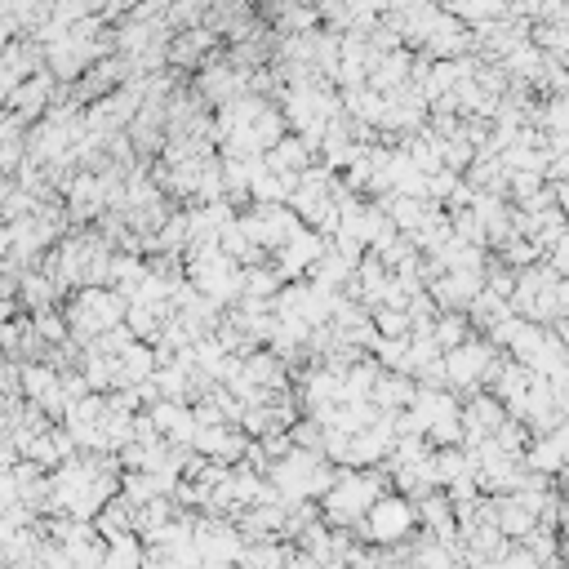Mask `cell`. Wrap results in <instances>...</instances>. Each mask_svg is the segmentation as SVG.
Here are the masks:
<instances>
[{
	"label": "cell",
	"instance_id": "9c48e42d",
	"mask_svg": "<svg viewBox=\"0 0 569 569\" xmlns=\"http://www.w3.org/2000/svg\"><path fill=\"white\" fill-rule=\"evenodd\" d=\"M432 338L445 347V352H449V347L463 343V338H467V321H463V312H445V316H436Z\"/></svg>",
	"mask_w": 569,
	"mask_h": 569
},
{
	"label": "cell",
	"instance_id": "52a82bcc",
	"mask_svg": "<svg viewBox=\"0 0 569 569\" xmlns=\"http://www.w3.org/2000/svg\"><path fill=\"white\" fill-rule=\"evenodd\" d=\"M209 41H214V36H209L205 27H196V32L178 36V41L169 45V58H174V63H183V67H187V63H196V58L205 54V49H209Z\"/></svg>",
	"mask_w": 569,
	"mask_h": 569
},
{
	"label": "cell",
	"instance_id": "7c38bea8",
	"mask_svg": "<svg viewBox=\"0 0 569 569\" xmlns=\"http://www.w3.org/2000/svg\"><path fill=\"white\" fill-rule=\"evenodd\" d=\"M556 205H561V214L569 218V178H561V183H556Z\"/></svg>",
	"mask_w": 569,
	"mask_h": 569
},
{
	"label": "cell",
	"instance_id": "ba28073f",
	"mask_svg": "<svg viewBox=\"0 0 569 569\" xmlns=\"http://www.w3.org/2000/svg\"><path fill=\"white\" fill-rule=\"evenodd\" d=\"M543 125H547V134H552V147H569V98L547 103Z\"/></svg>",
	"mask_w": 569,
	"mask_h": 569
},
{
	"label": "cell",
	"instance_id": "30bf717a",
	"mask_svg": "<svg viewBox=\"0 0 569 569\" xmlns=\"http://www.w3.org/2000/svg\"><path fill=\"white\" fill-rule=\"evenodd\" d=\"M209 5H214V0H174V5H169V23H196V18H205L209 14Z\"/></svg>",
	"mask_w": 569,
	"mask_h": 569
},
{
	"label": "cell",
	"instance_id": "6da1fadb",
	"mask_svg": "<svg viewBox=\"0 0 569 569\" xmlns=\"http://www.w3.org/2000/svg\"><path fill=\"white\" fill-rule=\"evenodd\" d=\"M125 312H129V298L121 289H103V285H81L67 307V329H72L76 343H94L98 334L107 329L125 325Z\"/></svg>",
	"mask_w": 569,
	"mask_h": 569
},
{
	"label": "cell",
	"instance_id": "8992f818",
	"mask_svg": "<svg viewBox=\"0 0 569 569\" xmlns=\"http://www.w3.org/2000/svg\"><path fill=\"white\" fill-rule=\"evenodd\" d=\"M45 103H49V76L45 72H36V76H27V81H18L14 89V98H9V107H18V116H41L45 112Z\"/></svg>",
	"mask_w": 569,
	"mask_h": 569
},
{
	"label": "cell",
	"instance_id": "7a4b0ae2",
	"mask_svg": "<svg viewBox=\"0 0 569 569\" xmlns=\"http://www.w3.org/2000/svg\"><path fill=\"white\" fill-rule=\"evenodd\" d=\"M383 494V476H374V472H338L334 476V485L321 494V512H325V521L329 525H338V529H352V525H361L365 521V512L374 507V498Z\"/></svg>",
	"mask_w": 569,
	"mask_h": 569
},
{
	"label": "cell",
	"instance_id": "5b68a950",
	"mask_svg": "<svg viewBox=\"0 0 569 569\" xmlns=\"http://www.w3.org/2000/svg\"><path fill=\"white\" fill-rule=\"evenodd\" d=\"M445 9L458 18V23H467V27H485V23H494V18L512 14V0H449Z\"/></svg>",
	"mask_w": 569,
	"mask_h": 569
},
{
	"label": "cell",
	"instance_id": "8fae6325",
	"mask_svg": "<svg viewBox=\"0 0 569 569\" xmlns=\"http://www.w3.org/2000/svg\"><path fill=\"white\" fill-rule=\"evenodd\" d=\"M18 81H23V76H18L14 67H0V103H9V98H14Z\"/></svg>",
	"mask_w": 569,
	"mask_h": 569
},
{
	"label": "cell",
	"instance_id": "3957f363",
	"mask_svg": "<svg viewBox=\"0 0 569 569\" xmlns=\"http://www.w3.org/2000/svg\"><path fill=\"white\" fill-rule=\"evenodd\" d=\"M365 538H374V543H401V538L414 534V507L405 503V498H392V494H378L374 507L365 512Z\"/></svg>",
	"mask_w": 569,
	"mask_h": 569
},
{
	"label": "cell",
	"instance_id": "277c9868",
	"mask_svg": "<svg viewBox=\"0 0 569 569\" xmlns=\"http://www.w3.org/2000/svg\"><path fill=\"white\" fill-rule=\"evenodd\" d=\"M196 552H201V561H232V556H241V547L227 525H196Z\"/></svg>",
	"mask_w": 569,
	"mask_h": 569
}]
</instances>
